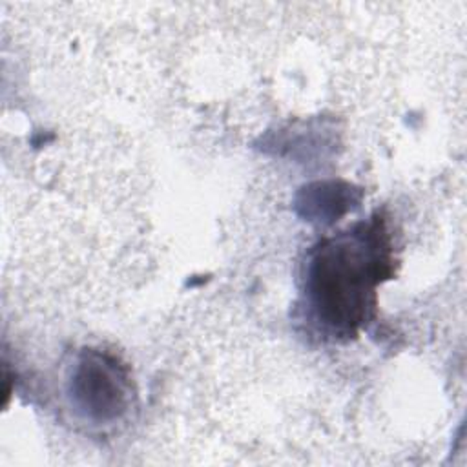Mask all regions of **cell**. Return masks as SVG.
I'll return each instance as SVG.
<instances>
[{"label":"cell","mask_w":467,"mask_h":467,"mask_svg":"<svg viewBox=\"0 0 467 467\" xmlns=\"http://www.w3.org/2000/svg\"><path fill=\"white\" fill-rule=\"evenodd\" d=\"M376 224L323 244L310 270V294L330 325L354 328L365 319L374 286L387 265L385 241Z\"/></svg>","instance_id":"6da1fadb"}]
</instances>
